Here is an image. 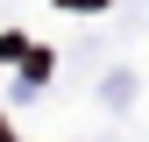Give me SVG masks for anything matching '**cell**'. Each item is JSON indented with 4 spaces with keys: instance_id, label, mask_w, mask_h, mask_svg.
Returning a JSON list of instances; mask_svg holds the SVG:
<instances>
[{
    "instance_id": "6da1fadb",
    "label": "cell",
    "mask_w": 149,
    "mask_h": 142,
    "mask_svg": "<svg viewBox=\"0 0 149 142\" xmlns=\"http://www.w3.org/2000/svg\"><path fill=\"white\" fill-rule=\"evenodd\" d=\"M64 7H100V0H64Z\"/></svg>"
},
{
    "instance_id": "7a4b0ae2",
    "label": "cell",
    "mask_w": 149,
    "mask_h": 142,
    "mask_svg": "<svg viewBox=\"0 0 149 142\" xmlns=\"http://www.w3.org/2000/svg\"><path fill=\"white\" fill-rule=\"evenodd\" d=\"M0 142H14V135H7V121H0Z\"/></svg>"
}]
</instances>
